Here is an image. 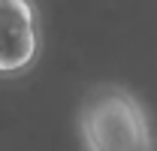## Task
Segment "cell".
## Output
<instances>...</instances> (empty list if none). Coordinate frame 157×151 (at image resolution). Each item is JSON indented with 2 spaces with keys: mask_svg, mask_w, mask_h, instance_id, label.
<instances>
[{
  "mask_svg": "<svg viewBox=\"0 0 157 151\" xmlns=\"http://www.w3.org/2000/svg\"><path fill=\"white\" fill-rule=\"evenodd\" d=\"M78 127L88 151H154L148 115L124 88L100 85L85 97Z\"/></svg>",
  "mask_w": 157,
  "mask_h": 151,
  "instance_id": "obj_1",
  "label": "cell"
},
{
  "mask_svg": "<svg viewBox=\"0 0 157 151\" xmlns=\"http://www.w3.org/2000/svg\"><path fill=\"white\" fill-rule=\"evenodd\" d=\"M39 52L36 15L27 0L0 3V76H15L33 64Z\"/></svg>",
  "mask_w": 157,
  "mask_h": 151,
  "instance_id": "obj_2",
  "label": "cell"
},
{
  "mask_svg": "<svg viewBox=\"0 0 157 151\" xmlns=\"http://www.w3.org/2000/svg\"><path fill=\"white\" fill-rule=\"evenodd\" d=\"M0 3H6V0H0Z\"/></svg>",
  "mask_w": 157,
  "mask_h": 151,
  "instance_id": "obj_3",
  "label": "cell"
}]
</instances>
